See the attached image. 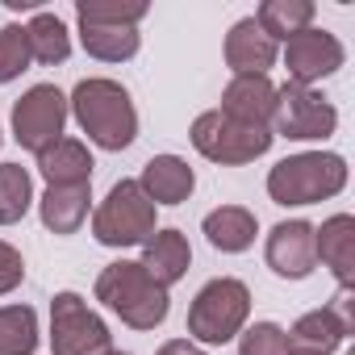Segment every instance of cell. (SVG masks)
<instances>
[{
	"instance_id": "26",
	"label": "cell",
	"mask_w": 355,
	"mask_h": 355,
	"mask_svg": "<svg viewBox=\"0 0 355 355\" xmlns=\"http://www.w3.org/2000/svg\"><path fill=\"white\" fill-rule=\"evenodd\" d=\"M76 17L84 26H138L146 17L142 0H80Z\"/></svg>"
},
{
	"instance_id": "4",
	"label": "cell",
	"mask_w": 355,
	"mask_h": 355,
	"mask_svg": "<svg viewBox=\"0 0 355 355\" xmlns=\"http://www.w3.org/2000/svg\"><path fill=\"white\" fill-rule=\"evenodd\" d=\"M92 234L105 247H134L155 234V201L138 189V180H121L109 189L92 218Z\"/></svg>"
},
{
	"instance_id": "12",
	"label": "cell",
	"mask_w": 355,
	"mask_h": 355,
	"mask_svg": "<svg viewBox=\"0 0 355 355\" xmlns=\"http://www.w3.org/2000/svg\"><path fill=\"white\" fill-rule=\"evenodd\" d=\"M222 113L243 121V125H263L272 130L276 113V84L268 76H234L230 88L222 92Z\"/></svg>"
},
{
	"instance_id": "11",
	"label": "cell",
	"mask_w": 355,
	"mask_h": 355,
	"mask_svg": "<svg viewBox=\"0 0 355 355\" xmlns=\"http://www.w3.org/2000/svg\"><path fill=\"white\" fill-rule=\"evenodd\" d=\"M318 263V247H313V226L309 222H280L268 234V268L276 276L288 280H305Z\"/></svg>"
},
{
	"instance_id": "18",
	"label": "cell",
	"mask_w": 355,
	"mask_h": 355,
	"mask_svg": "<svg viewBox=\"0 0 355 355\" xmlns=\"http://www.w3.org/2000/svg\"><path fill=\"white\" fill-rule=\"evenodd\" d=\"M205 239L218 251H247L255 243V214L243 205H222L205 218Z\"/></svg>"
},
{
	"instance_id": "14",
	"label": "cell",
	"mask_w": 355,
	"mask_h": 355,
	"mask_svg": "<svg viewBox=\"0 0 355 355\" xmlns=\"http://www.w3.org/2000/svg\"><path fill=\"white\" fill-rule=\"evenodd\" d=\"M189 259H193V251H189V243H184L180 230H155V234L142 243V259H138V263L146 268V276H150L155 284L171 288L175 280L189 272Z\"/></svg>"
},
{
	"instance_id": "21",
	"label": "cell",
	"mask_w": 355,
	"mask_h": 355,
	"mask_svg": "<svg viewBox=\"0 0 355 355\" xmlns=\"http://www.w3.org/2000/svg\"><path fill=\"white\" fill-rule=\"evenodd\" d=\"M80 38H84V51L105 63H121L138 55V26H84L80 21Z\"/></svg>"
},
{
	"instance_id": "28",
	"label": "cell",
	"mask_w": 355,
	"mask_h": 355,
	"mask_svg": "<svg viewBox=\"0 0 355 355\" xmlns=\"http://www.w3.org/2000/svg\"><path fill=\"white\" fill-rule=\"evenodd\" d=\"M284 351H288V334L276 322H255L239 343V355H284Z\"/></svg>"
},
{
	"instance_id": "27",
	"label": "cell",
	"mask_w": 355,
	"mask_h": 355,
	"mask_svg": "<svg viewBox=\"0 0 355 355\" xmlns=\"http://www.w3.org/2000/svg\"><path fill=\"white\" fill-rule=\"evenodd\" d=\"M30 63H34V55H30L26 26H5V30H0V84L17 80Z\"/></svg>"
},
{
	"instance_id": "10",
	"label": "cell",
	"mask_w": 355,
	"mask_h": 355,
	"mask_svg": "<svg viewBox=\"0 0 355 355\" xmlns=\"http://www.w3.org/2000/svg\"><path fill=\"white\" fill-rule=\"evenodd\" d=\"M284 67H288V84L309 88L313 80L343 67V42L326 30H301L284 42Z\"/></svg>"
},
{
	"instance_id": "19",
	"label": "cell",
	"mask_w": 355,
	"mask_h": 355,
	"mask_svg": "<svg viewBox=\"0 0 355 355\" xmlns=\"http://www.w3.org/2000/svg\"><path fill=\"white\" fill-rule=\"evenodd\" d=\"M88 218V184L76 189H46L42 197V222L55 234H76Z\"/></svg>"
},
{
	"instance_id": "1",
	"label": "cell",
	"mask_w": 355,
	"mask_h": 355,
	"mask_svg": "<svg viewBox=\"0 0 355 355\" xmlns=\"http://www.w3.org/2000/svg\"><path fill=\"white\" fill-rule=\"evenodd\" d=\"M71 113L76 121L84 125V134L105 146V150H121L134 142L138 134V113H134V101L121 84L113 80H84L76 84L71 92Z\"/></svg>"
},
{
	"instance_id": "25",
	"label": "cell",
	"mask_w": 355,
	"mask_h": 355,
	"mask_svg": "<svg viewBox=\"0 0 355 355\" xmlns=\"http://www.w3.org/2000/svg\"><path fill=\"white\" fill-rule=\"evenodd\" d=\"M347 326L330 313V309H313V313H305L297 326H293V334H288V343L293 347H318V351H334L338 343H347Z\"/></svg>"
},
{
	"instance_id": "24",
	"label": "cell",
	"mask_w": 355,
	"mask_h": 355,
	"mask_svg": "<svg viewBox=\"0 0 355 355\" xmlns=\"http://www.w3.org/2000/svg\"><path fill=\"white\" fill-rule=\"evenodd\" d=\"M26 34H30V55H34L38 63H63V59L71 55L67 26H63L55 13H46V9L26 26Z\"/></svg>"
},
{
	"instance_id": "31",
	"label": "cell",
	"mask_w": 355,
	"mask_h": 355,
	"mask_svg": "<svg viewBox=\"0 0 355 355\" xmlns=\"http://www.w3.org/2000/svg\"><path fill=\"white\" fill-rule=\"evenodd\" d=\"M159 355H205L193 338H171V343H163L159 347Z\"/></svg>"
},
{
	"instance_id": "5",
	"label": "cell",
	"mask_w": 355,
	"mask_h": 355,
	"mask_svg": "<svg viewBox=\"0 0 355 355\" xmlns=\"http://www.w3.org/2000/svg\"><path fill=\"white\" fill-rule=\"evenodd\" d=\"M247 313H251V293L243 280H230V276L209 280L189 309V334L201 343H230L243 330Z\"/></svg>"
},
{
	"instance_id": "16",
	"label": "cell",
	"mask_w": 355,
	"mask_h": 355,
	"mask_svg": "<svg viewBox=\"0 0 355 355\" xmlns=\"http://www.w3.org/2000/svg\"><path fill=\"white\" fill-rule=\"evenodd\" d=\"M313 247H318V259L338 276V288H351V280H355V222L347 214H334L330 222H322V230H313Z\"/></svg>"
},
{
	"instance_id": "23",
	"label": "cell",
	"mask_w": 355,
	"mask_h": 355,
	"mask_svg": "<svg viewBox=\"0 0 355 355\" xmlns=\"http://www.w3.org/2000/svg\"><path fill=\"white\" fill-rule=\"evenodd\" d=\"M34 201V180L21 163H0V226H13L26 218Z\"/></svg>"
},
{
	"instance_id": "17",
	"label": "cell",
	"mask_w": 355,
	"mask_h": 355,
	"mask_svg": "<svg viewBox=\"0 0 355 355\" xmlns=\"http://www.w3.org/2000/svg\"><path fill=\"white\" fill-rule=\"evenodd\" d=\"M193 184H197L193 180V167L184 159H175V155H155L142 167V180H138V189L155 205H180V201H189Z\"/></svg>"
},
{
	"instance_id": "20",
	"label": "cell",
	"mask_w": 355,
	"mask_h": 355,
	"mask_svg": "<svg viewBox=\"0 0 355 355\" xmlns=\"http://www.w3.org/2000/svg\"><path fill=\"white\" fill-rule=\"evenodd\" d=\"M309 21H313V5L309 0H263L259 5V13H255V26L276 42V38H293V34H301V30H309Z\"/></svg>"
},
{
	"instance_id": "6",
	"label": "cell",
	"mask_w": 355,
	"mask_h": 355,
	"mask_svg": "<svg viewBox=\"0 0 355 355\" xmlns=\"http://www.w3.org/2000/svg\"><path fill=\"white\" fill-rule=\"evenodd\" d=\"M272 138H276L272 130H263V125H243V121L226 117L222 109L201 113V117L193 121V146H197L205 159L226 163V167H239V163L259 159V155L272 146Z\"/></svg>"
},
{
	"instance_id": "9",
	"label": "cell",
	"mask_w": 355,
	"mask_h": 355,
	"mask_svg": "<svg viewBox=\"0 0 355 355\" xmlns=\"http://www.w3.org/2000/svg\"><path fill=\"white\" fill-rule=\"evenodd\" d=\"M63 121H67V96L55 84H38L13 105V138L34 155L63 138Z\"/></svg>"
},
{
	"instance_id": "7",
	"label": "cell",
	"mask_w": 355,
	"mask_h": 355,
	"mask_svg": "<svg viewBox=\"0 0 355 355\" xmlns=\"http://www.w3.org/2000/svg\"><path fill=\"white\" fill-rule=\"evenodd\" d=\"M51 347H55V355H109L113 334L88 309L84 297L59 293L51 301Z\"/></svg>"
},
{
	"instance_id": "3",
	"label": "cell",
	"mask_w": 355,
	"mask_h": 355,
	"mask_svg": "<svg viewBox=\"0 0 355 355\" xmlns=\"http://www.w3.org/2000/svg\"><path fill=\"white\" fill-rule=\"evenodd\" d=\"M343 184H347L343 155H322V150L288 155L268 175V193L276 205H313V201L343 193Z\"/></svg>"
},
{
	"instance_id": "15",
	"label": "cell",
	"mask_w": 355,
	"mask_h": 355,
	"mask_svg": "<svg viewBox=\"0 0 355 355\" xmlns=\"http://www.w3.org/2000/svg\"><path fill=\"white\" fill-rule=\"evenodd\" d=\"M226 63L234 67V76H268V67L276 63V42L255 26V17H243L230 38H226Z\"/></svg>"
},
{
	"instance_id": "8",
	"label": "cell",
	"mask_w": 355,
	"mask_h": 355,
	"mask_svg": "<svg viewBox=\"0 0 355 355\" xmlns=\"http://www.w3.org/2000/svg\"><path fill=\"white\" fill-rule=\"evenodd\" d=\"M272 125H276V134H284V138L309 142V138H330L334 125H338V113H334V105H330L322 92L301 88V84H284V88H276Z\"/></svg>"
},
{
	"instance_id": "30",
	"label": "cell",
	"mask_w": 355,
	"mask_h": 355,
	"mask_svg": "<svg viewBox=\"0 0 355 355\" xmlns=\"http://www.w3.org/2000/svg\"><path fill=\"white\" fill-rule=\"evenodd\" d=\"M326 309H330L347 330H355V297H351V288H338V293H334V301H330Z\"/></svg>"
},
{
	"instance_id": "13",
	"label": "cell",
	"mask_w": 355,
	"mask_h": 355,
	"mask_svg": "<svg viewBox=\"0 0 355 355\" xmlns=\"http://www.w3.org/2000/svg\"><path fill=\"white\" fill-rule=\"evenodd\" d=\"M38 171L46 175L51 189H76V184H92V155L84 142L76 138H59L46 150H38Z\"/></svg>"
},
{
	"instance_id": "22",
	"label": "cell",
	"mask_w": 355,
	"mask_h": 355,
	"mask_svg": "<svg viewBox=\"0 0 355 355\" xmlns=\"http://www.w3.org/2000/svg\"><path fill=\"white\" fill-rule=\"evenodd\" d=\"M38 347V318L30 305L0 309V355H34Z\"/></svg>"
},
{
	"instance_id": "33",
	"label": "cell",
	"mask_w": 355,
	"mask_h": 355,
	"mask_svg": "<svg viewBox=\"0 0 355 355\" xmlns=\"http://www.w3.org/2000/svg\"><path fill=\"white\" fill-rule=\"evenodd\" d=\"M109 355H121V351H109Z\"/></svg>"
},
{
	"instance_id": "32",
	"label": "cell",
	"mask_w": 355,
	"mask_h": 355,
	"mask_svg": "<svg viewBox=\"0 0 355 355\" xmlns=\"http://www.w3.org/2000/svg\"><path fill=\"white\" fill-rule=\"evenodd\" d=\"M284 355H326V351H318V347H293V343H288Z\"/></svg>"
},
{
	"instance_id": "29",
	"label": "cell",
	"mask_w": 355,
	"mask_h": 355,
	"mask_svg": "<svg viewBox=\"0 0 355 355\" xmlns=\"http://www.w3.org/2000/svg\"><path fill=\"white\" fill-rule=\"evenodd\" d=\"M26 276V263H21V251H13L9 243H0V297L13 293Z\"/></svg>"
},
{
	"instance_id": "2",
	"label": "cell",
	"mask_w": 355,
	"mask_h": 355,
	"mask_svg": "<svg viewBox=\"0 0 355 355\" xmlns=\"http://www.w3.org/2000/svg\"><path fill=\"white\" fill-rule=\"evenodd\" d=\"M96 301H105L125 326L155 330L167 318V288L146 276L142 263H109L96 280Z\"/></svg>"
}]
</instances>
